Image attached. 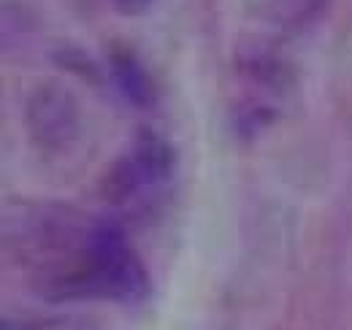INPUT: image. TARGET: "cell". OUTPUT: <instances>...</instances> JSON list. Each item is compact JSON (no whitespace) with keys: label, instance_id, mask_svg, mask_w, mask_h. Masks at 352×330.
Listing matches in <instances>:
<instances>
[{"label":"cell","instance_id":"obj_1","mask_svg":"<svg viewBox=\"0 0 352 330\" xmlns=\"http://www.w3.org/2000/svg\"><path fill=\"white\" fill-rule=\"evenodd\" d=\"M146 292V271L117 222H95L87 233V254L79 268L54 282L49 298H111L135 300Z\"/></svg>","mask_w":352,"mask_h":330},{"label":"cell","instance_id":"obj_2","mask_svg":"<svg viewBox=\"0 0 352 330\" xmlns=\"http://www.w3.org/2000/svg\"><path fill=\"white\" fill-rule=\"evenodd\" d=\"M25 122L36 146L57 152L79 135V103L65 87L46 82L28 95Z\"/></svg>","mask_w":352,"mask_h":330},{"label":"cell","instance_id":"obj_3","mask_svg":"<svg viewBox=\"0 0 352 330\" xmlns=\"http://www.w3.org/2000/svg\"><path fill=\"white\" fill-rule=\"evenodd\" d=\"M131 165L133 176L141 190H152L157 184H166L176 170V152L174 146L157 135L155 130H141L131 155H125Z\"/></svg>","mask_w":352,"mask_h":330},{"label":"cell","instance_id":"obj_4","mask_svg":"<svg viewBox=\"0 0 352 330\" xmlns=\"http://www.w3.org/2000/svg\"><path fill=\"white\" fill-rule=\"evenodd\" d=\"M109 74H111V82L120 89V95L138 106V109H152L157 103V89L155 82L149 76V71L141 65V60L133 54L131 49L125 46H117L111 49L109 54Z\"/></svg>","mask_w":352,"mask_h":330},{"label":"cell","instance_id":"obj_5","mask_svg":"<svg viewBox=\"0 0 352 330\" xmlns=\"http://www.w3.org/2000/svg\"><path fill=\"white\" fill-rule=\"evenodd\" d=\"M54 60H57L63 68H68V71H74V74H79V76H85V79H98V65L89 60L82 49L65 46V49L54 52Z\"/></svg>","mask_w":352,"mask_h":330},{"label":"cell","instance_id":"obj_6","mask_svg":"<svg viewBox=\"0 0 352 330\" xmlns=\"http://www.w3.org/2000/svg\"><path fill=\"white\" fill-rule=\"evenodd\" d=\"M111 3H114V8L122 11V14H141V11H146L155 0H111Z\"/></svg>","mask_w":352,"mask_h":330}]
</instances>
